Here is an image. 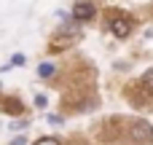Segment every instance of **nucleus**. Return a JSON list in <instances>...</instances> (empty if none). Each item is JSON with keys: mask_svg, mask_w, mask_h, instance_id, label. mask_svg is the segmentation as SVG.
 <instances>
[{"mask_svg": "<svg viewBox=\"0 0 153 145\" xmlns=\"http://www.w3.org/2000/svg\"><path fill=\"white\" fill-rule=\"evenodd\" d=\"M132 140L137 145H151L153 143V126L148 124V121H134L132 124Z\"/></svg>", "mask_w": 153, "mask_h": 145, "instance_id": "f257e3e1", "label": "nucleus"}, {"mask_svg": "<svg viewBox=\"0 0 153 145\" xmlns=\"http://www.w3.org/2000/svg\"><path fill=\"white\" fill-rule=\"evenodd\" d=\"M108 27H110V32H113L116 38H126V35L132 32V22H129L126 16H121V13H116V16H110V22H108Z\"/></svg>", "mask_w": 153, "mask_h": 145, "instance_id": "f03ea898", "label": "nucleus"}, {"mask_svg": "<svg viewBox=\"0 0 153 145\" xmlns=\"http://www.w3.org/2000/svg\"><path fill=\"white\" fill-rule=\"evenodd\" d=\"M94 13H97V8H94V3H89V0H78V3L73 5V16H75L78 22L94 19Z\"/></svg>", "mask_w": 153, "mask_h": 145, "instance_id": "7ed1b4c3", "label": "nucleus"}, {"mask_svg": "<svg viewBox=\"0 0 153 145\" xmlns=\"http://www.w3.org/2000/svg\"><path fill=\"white\" fill-rule=\"evenodd\" d=\"M54 73H56V67H54L51 62H43V65L38 67V75H40V78H51Z\"/></svg>", "mask_w": 153, "mask_h": 145, "instance_id": "20e7f679", "label": "nucleus"}, {"mask_svg": "<svg viewBox=\"0 0 153 145\" xmlns=\"http://www.w3.org/2000/svg\"><path fill=\"white\" fill-rule=\"evenodd\" d=\"M143 89H145V91H151V94H153V70H148V73L143 75Z\"/></svg>", "mask_w": 153, "mask_h": 145, "instance_id": "39448f33", "label": "nucleus"}, {"mask_svg": "<svg viewBox=\"0 0 153 145\" xmlns=\"http://www.w3.org/2000/svg\"><path fill=\"white\" fill-rule=\"evenodd\" d=\"M5 110H11V113H22V102H16V100H8V102H5Z\"/></svg>", "mask_w": 153, "mask_h": 145, "instance_id": "423d86ee", "label": "nucleus"}, {"mask_svg": "<svg viewBox=\"0 0 153 145\" xmlns=\"http://www.w3.org/2000/svg\"><path fill=\"white\" fill-rule=\"evenodd\" d=\"M35 145H59V140H54V137H40Z\"/></svg>", "mask_w": 153, "mask_h": 145, "instance_id": "0eeeda50", "label": "nucleus"}, {"mask_svg": "<svg viewBox=\"0 0 153 145\" xmlns=\"http://www.w3.org/2000/svg\"><path fill=\"white\" fill-rule=\"evenodd\" d=\"M35 105H38V108H46V97L38 94V97H35Z\"/></svg>", "mask_w": 153, "mask_h": 145, "instance_id": "6e6552de", "label": "nucleus"}, {"mask_svg": "<svg viewBox=\"0 0 153 145\" xmlns=\"http://www.w3.org/2000/svg\"><path fill=\"white\" fill-rule=\"evenodd\" d=\"M11 62H13V65H24V57H22V54H16V57H13Z\"/></svg>", "mask_w": 153, "mask_h": 145, "instance_id": "1a4fd4ad", "label": "nucleus"}, {"mask_svg": "<svg viewBox=\"0 0 153 145\" xmlns=\"http://www.w3.org/2000/svg\"><path fill=\"white\" fill-rule=\"evenodd\" d=\"M11 145H24V137H19V140H13Z\"/></svg>", "mask_w": 153, "mask_h": 145, "instance_id": "9d476101", "label": "nucleus"}]
</instances>
